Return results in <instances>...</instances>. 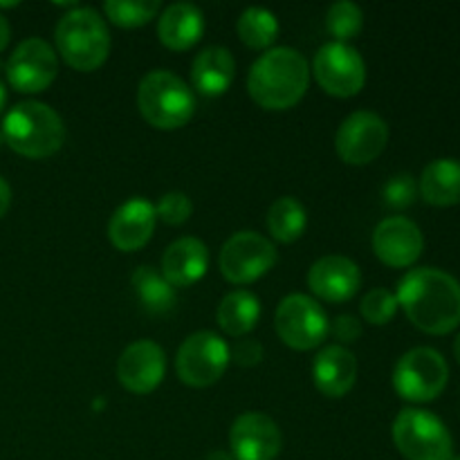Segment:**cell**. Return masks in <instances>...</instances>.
Wrapping results in <instances>:
<instances>
[{
    "label": "cell",
    "instance_id": "1",
    "mask_svg": "<svg viewBox=\"0 0 460 460\" xmlns=\"http://www.w3.org/2000/svg\"><path fill=\"white\" fill-rule=\"evenodd\" d=\"M395 299L409 322L427 335H449L460 326V283L445 270H409Z\"/></svg>",
    "mask_w": 460,
    "mask_h": 460
},
{
    "label": "cell",
    "instance_id": "2",
    "mask_svg": "<svg viewBox=\"0 0 460 460\" xmlns=\"http://www.w3.org/2000/svg\"><path fill=\"white\" fill-rule=\"evenodd\" d=\"M310 70L295 48L268 49L256 58L247 76V93L265 111H288L304 99Z\"/></svg>",
    "mask_w": 460,
    "mask_h": 460
},
{
    "label": "cell",
    "instance_id": "3",
    "mask_svg": "<svg viewBox=\"0 0 460 460\" xmlns=\"http://www.w3.org/2000/svg\"><path fill=\"white\" fill-rule=\"evenodd\" d=\"M4 144L30 160H45L63 146L66 126L61 115L48 103L21 102L4 115Z\"/></svg>",
    "mask_w": 460,
    "mask_h": 460
},
{
    "label": "cell",
    "instance_id": "4",
    "mask_svg": "<svg viewBox=\"0 0 460 460\" xmlns=\"http://www.w3.org/2000/svg\"><path fill=\"white\" fill-rule=\"evenodd\" d=\"M57 49L66 66L76 72H94L111 54V34L102 13L93 7H75L58 21Z\"/></svg>",
    "mask_w": 460,
    "mask_h": 460
},
{
    "label": "cell",
    "instance_id": "5",
    "mask_svg": "<svg viewBox=\"0 0 460 460\" xmlns=\"http://www.w3.org/2000/svg\"><path fill=\"white\" fill-rule=\"evenodd\" d=\"M137 108L153 128L175 130L196 112V94L171 70H151L137 85Z\"/></svg>",
    "mask_w": 460,
    "mask_h": 460
},
{
    "label": "cell",
    "instance_id": "6",
    "mask_svg": "<svg viewBox=\"0 0 460 460\" xmlns=\"http://www.w3.org/2000/svg\"><path fill=\"white\" fill-rule=\"evenodd\" d=\"M394 443L407 460H452L454 438L445 422L425 409H402L394 420Z\"/></svg>",
    "mask_w": 460,
    "mask_h": 460
},
{
    "label": "cell",
    "instance_id": "7",
    "mask_svg": "<svg viewBox=\"0 0 460 460\" xmlns=\"http://www.w3.org/2000/svg\"><path fill=\"white\" fill-rule=\"evenodd\" d=\"M449 380V367L434 349H411L394 368V389L402 400L425 404L438 398Z\"/></svg>",
    "mask_w": 460,
    "mask_h": 460
},
{
    "label": "cell",
    "instance_id": "8",
    "mask_svg": "<svg viewBox=\"0 0 460 460\" xmlns=\"http://www.w3.org/2000/svg\"><path fill=\"white\" fill-rule=\"evenodd\" d=\"M229 346L216 332L200 331L182 341L175 358V371L182 385L207 389L225 376L229 367Z\"/></svg>",
    "mask_w": 460,
    "mask_h": 460
},
{
    "label": "cell",
    "instance_id": "9",
    "mask_svg": "<svg viewBox=\"0 0 460 460\" xmlns=\"http://www.w3.org/2000/svg\"><path fill=\"white\" fill-rule=\"evenodd\" d=\"M279 340L292 350H313L331 332V322L322 305L305 295H290L279 304L274 314Z\"/></svg>",
    "mask_w": 460,
    "mask_h": 460
},
{
    "label": "cell",
    "instance_id": "10",
    "mask_svg": "<svg viewBox=\"0 0 460 460\" xmlns=\"http://www.w3.org/2000/svg\"><path fill=\"white\" fill-rule=\"evenodd\" d=\"M277 263V247L259 232H238L220 250V274L234 286L259 281Z\"/></svg>",
    "mask_w": 460,
    "mask_h": 460
},
{
    "label": "cell",
    "instance_id": "11",
    "mask_svg": "<svg viewBox=\"0 0 460 460\" xmlns=\"http://www.w3.org/2000/svg\"><path fill=\"white\" fill-rule=\"evenodd\" d=\"M313 75L322 90L331 97H355L367 84V66L364 58L349 43L322 45L313 58Z\"/></svg>",
    "mask_w": 460,
    "mask_h": 460
},
{
    "label": "cell",
    "instance_id": "12",
    "mask_svg": "<svg viewBox=\"0 0 460 460\" xmlns=\"http://www.w3.org/2000/svg\"><path fill=\"white\" fill-rule=\"evenodd\" d=\"M389 144V126L371 111H358L346 117L335 135V151L346 164L364 166L382 155Z\"/></svg>",
    "mask_w": 460,
    "mask_h": 460
},
{
    "label": "cell",
    "instance_id": "13",
    "mask_svg": "<svg viewBox=\"0 0 460 460\" xmlns=\"http://www.w3.org/2000/svg\"><path fill=\"white\" fill-rule=\"evenodd\" d=\"M58 72V58L52 45L43 39H25L7 58V81L22 94L43 93Z\"/></svg>",
    "mask_w": 460,
    "mask_h": 460
},
{
    "label": "cell",
    "instance_id": "14",
    "mask_svg": "<svg viewBox=\"0 0 460 460\" xmlns=\"http://www.w3.org/2000/svg\"><path fill=\"white\" fill-rule=\"evenodd\" d=\"M166 373V355L153 340H139L126 346L117 362V380L135 395H148L162 385Z\"/></svg>",
    "mask_w": 460,
    "mask_h": 460
},
{
    "label": "cell",
    "instance_id": "15",
    "mask_svg": "<svg viewBox=\"0 0 460 460\" xmlns=\"http://www.w3.org/2000/svg\"><path fill=\"white\" fill-rule=\"evenodd\" d=\"M281 429L265 413L247 411L234 420L229 431L234 460H274L281 454Z\"/></svg>",
    "mask_w": 460,
    "mask_h": 460
},
{
    "label": "cell",
    "instance_id": "16",
    "mask_svg": "<svg viewBox=\"0 0 460 460\" xmlns=\"http://www.w3.org/2000/svg\"><path fill=\"white\" fill-rule=\"evenodd\" d=\"M425 250L420 227L404 216L385 218L373 232V252L389 268H411Z\"/></svg>",
    "mask_w": 460,
    "mask_h": 460
},
{
    "label": "cell",
    "instance_id": "17",
    "mask_svg": "<svg viewBox=\"0 0 460 460\" xmlns=\"http://www.w3.org/2000/svg\"><path fill=\"white\" fill-rule=\"evenodd\" d=\"M362 274L355 261L340 254H328L314 261L308 272V288L314 296L328 304H344L358 295Z\"/></svg>",
    "mask_w": 460,
    "mask_h": 460
},
{
    "label": "cell",
    "instance_id": "18",
    "mask_svg": "<svg viewBox=\"0 0 460 460\" xmlns=\"http://www.w3.org/2000/svg\"><path fill=\"white\" fill-rule=\"evenodd\" d=\"M157 211L146 198H130L115 209L108 223V238L119 252H137L155 232Z\"/></svg>",
    "mask_w": 460,
    "mask_h": 460
},
{
    "label": "cell",
    "instance_id": "19",
    "mask_svg": "<svg viewBox=\"0 0 460 460\" xmlns=\"http://www.w3.org/2000/svg\"><path fill=\"white\" fill-rule=\"evenodd\" d=\"M313 382L326 398H344L358 382V359L344 346H326L313 362Z\"/></svg>",
    "mask_w": 460,
    "mask_h": 460
},
{
    "label": "cell",
    "instance_id": "20",
    "mask_svg": "<svg viewBox=\"0 0 460 460\" xmlns=\"http://www.w3.org/2000/svg\"><path fill=\"white\" fill-rule=\"evenodd\" d=\"M209 265V250L200 238L184 236L166 247L162 256V277L173 288H189L200 281Z\"/></svg>",
    "mask_w": 460,
    "mask_h": 460
},
{
    "label": "cell",
    "instance_id": "21",
    "mask_svg": "<svg viewBox=\"0 0 460 460\" xmlns=\"http://www.w3.org/2000/svg\"><path fill=\"white\" fill-rule=\"evenodd\" d=\"M205 34V16L191 3H175L162 12L157 21V36L162 45L173 52H187Z\"/></svg>",
    "mask_w": 460,
    "mask_h": 460
},
{
    "label": "cell",
    "instance_id": "22",
    "mask_svg": "<svg viewBox=\"0 0 460 460\" xmlns=\"http://www.w3.org/2000/svg\"><path fill=\"white\" fill-rule=\"evenodd\" d=\"M234 72H236V61H234L232 52L220 45H211L193 58V88L205 97H220L232 85Z\"/></svg>",
    "mask_w": 460,
    "mask_h": 460
},
{
    "label": "cell",
    "instance_id": "23",
    "mask_svg": "<svg viewBox=\"0 0 460 460\" xmlns=\"http://www.w3.org/2000/svg\"><path fill=\"white\" fill-rule=\"evenodd\" d=\"M418 193L434 207L460 205V160L440 157L429 162L418 182Z\"/></svg>",
    "mask_w": 460,
    "mask_h": 460
},
{
    "label": "cell",
    "instance_id": "24",
    "mask_svg": "<svg viewBox=\"0 0 460 460\" xmlns=\"http://www.w3.org/2000/svg\"><path fill=\"white\" fill-rule=\"evenodd\" d=\"M216 317H218L220 331L232 337H243L254 331L259 323L261 304L252 292L234 290L223 296Z\"/></svg>",
    "mask_w": 460,
    "mask_h": 460
},
{
    "label": "cell",
    "instance_id": "25",
    "mask_svg": "<svg viewBox=\"0 0 460 460\" xmlns=\"http://www.w3.org/2000/svg\"><path fill=\"white\" fill-rule=\"evenodd\" d=\"M130 283L146 313L164 314L175 305V288L151 265H139L130 277Z\"/></svg>",
    "mask_w": 460,
    "mask_h": 460
},
{
    "label": "cell",
    "instance_id": "26",
    "mask_svg": "<svg viewBox=\"0 0 460 460\" xmlns=\"http://www.w3.org/2000/svg\"><path fill=\"white\" fill-rule=\"evenodd\" d=\"M305 225H308V214L305 207L296 198L283 196L272 202L268 211V229L274 241L279 243H295L304 236Z\"/></svg>",
    "mask_w": 460,
    "mask_h": 460
},
{
    "label": "cell",
    "instance_id": "27",
    "mask_svg": "<svg viewBox=\"0 0 460 460\" xmlns=\"http://www.w3.org/2000/svg\"><path fill=\"white\" fill-rule=\"evenodd\" d=\"M238 36L252 49H268L279 36V21L270 9L247 7L238 18Z\"/></svg>",
    "mask_w": 460,
    "mask_h": 460
},
{
    "label": "cell",
    "instance_id": "28",
    "mask_svg": "<svg viewBox=\"0 0 460 460\" xmlns=\"http://www.w3.org/2000/svg\"><path fill=\"white\" fill-rule=\"evenodd\" d=\"M157 12H160V0H108L103 4L108 21L124 30L146 25L157 16Z\"/></svg>",
    "mask_w": 460,
    "mask_h": 460
},
{
    "label": "cell",
    "instance_id": "29",
    "mask_svg": "<svg viewBox=\"0 0 460 460\" xmlns=\"http://www.w3.org/2000/svg\"><path fill=\"white\" fill-rule=\"evenodd\" d=\"M364 25V13L350 0H340V3L331 4L326 13V27L335 43H349L355 36L362 31Z\"/></svg>",
    "mask_w": 460,
    "mask_h": 460
},
{
    "label": "cell",
    "instance_id": "30",
    "mask_svg": "<svg viewBox=\"0 0 460 460\" xmlns=\"http://www.w3.org/2000/svg\"><path fill=\"white\" fill-rule=\"evenodd\" d=\"M359 310H362V317L368 323H373V326H386L395 317V313H398V299L386 288H376V290L364 295Z\"/></svg>",
    "mask_w": 460,
    "mask_h": 460
},
{
    "label": "cell",
    "instance_id": "31",
    "mask_svg": "<svg viewBox=\"0 0 460 460\" xmlns=\"http://www.w3.org/2000/svg\"><path fill=\"white\" fill-rule=\"evenodd\" d=\"M382 198H385L386 205L394 207V209H407V207H411L418 198L416 178L409 173L395 175V178H391L389 182L385 184Z\"/></svg>",
    "mask_w": 460,
    "mask_h": 460
},
{
    "label": "cell",
    "instance_id": "32",
    "mask_svg": "<svg viewBox=\"0 0 460 460\" xmlns=\"http://www.w3.org/2000/svg\"><path fill=\"white\" fill-rule=\"evenodd\" d=\"M157 218L166 225H184L191 218L193 205L189 200L187 193L182 191H169L162 196V200L155 207Z\"/></svg>",
    "mask_w": 460,
    "mask_h": 460
},
{
    "label": "cell",
    "instance_id": "33",
    "mask_svg": "<svg viewBox=\"0 0 460 460\" xmlns=\"http://www.w3.org/2000/svg\"><path fill=\"white\" fill-rule=\"evenodd\" d=\"M331 332L335 335L337 341H341V344H355V341L362 337V323H359L353 314H340V317L332 322Z\"/></svg>",
    "mask_w": 460,
    "mask_h": 460
},
{
    "label": "cell",
    "instance_id": "34",
    "mask_svg": "<svg viewBox=\"0 0 460 460\" xmlns=\"http://www.w3.org/2000/svg\"><path fill=\"white\" fill-rule=\"evenodd\" d=\"M229 358L236 364H241V367H256V364L263 359V349H261L259 341L254 340L238 341V344L229 350Z\"/></svg>",
    "mask_w": 460,
    "mask_h": 460
},
{
    "label": "cell",
    "instance_id": "35",
    "mask_svg": "<svg viewBox=\"0 0 460 460\" xmlns=\"http://www.w3.org/2000/svg\"><path fill=\"white\" fill-rule=\"evenodd\" d=\"M9 205H12V189H9L7 180L0 178V218L7 214Z\"/></svg>",
    "mask_w": 460,
    "mask_h": 460
},
{
    "label": "cell",
    "instance_id": "36",
    "mask_svg": "<svg viewBox=\"0 0 460 460\" xmlns=\"http://www.w3.org/2000/svg\"><path fill=\"white\" fill-rule=\"evenodd\" d=\"M9 36H12V27H9L7 18L0 13V52L9 45Z\"/></svg>",
    "mask_w": 460,
    "mask_h": 460
},
{
    "label": "cell",
    "instance_id": "37",
    "mask_svg": "<svg viewBox=\"0 0 460 460\" xmlns=\"http://www.w3.org/2000/svg\"><path fill=\"white\" fill-rule=\"evenodd\" d=\"M207 460H234V456L227 452H211L209 456H207Z\"/></svg>",
    "mask_w": 460,
    "mask_h": 460
},
{
    "label": "cell",
    "instance_id": "38",
    "mask_svg": "<svg viewBox=\"0 0 460 460\" xmlns=\"http://www.w3.org/2000/svg\"><path fill=\"white\" fill-rule=\"evenodd\" d=\"M4 103H7V90H4V85L0 84V112H3Z\"/></svg>",
    "mask_w": 460,
    "mask_h": 460
},
{
    "label": "cell",
    "instance_id": "39",
    "mask_svg": "<svg viewBox=\"0 0 460 460\" xmlns=\"http://www.w3.org/2000/svg\"><path fill=\"white\" fill-rule=\"evenodd\" d=\"M454 358H456V362L460 364V332H458L456 341H454Z\"/></svg>",
    "mask_w": 460,
    "mask_h": 460
},
{
    "label": "cell",
    "instance_id": "40",
    "mask_svg": "<svg viewBox=\"0 0 460 460\" xmlns=\"http://www.w3.org/2000/svg\"><path fill=\"white\" fill-rule=\"evenodd\" d=\"M4 144V137H3V130H0V146H3Z\"/></svg>",
    "mask_w": 460,
    "mask_h": 460
},
{
    "label": "cell",
    "instance_id": "41",
    "mask_svg": "<svg viewBox=\"0 0 460 460\" xmlns=\"http://www.w3.org/2000/svg\"><path fill=\"white\" fill-rule=\"evenodd\" d=\"M452 460H460V456H454V458H452Z\"/></svg>",
    "mask_w": 460,
    "mask_h": 460
}]
</instances>
